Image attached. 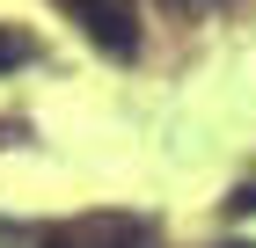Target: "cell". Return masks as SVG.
<instances>
[{
	"label": "cell",
	"mask_w": 256,
	"mask_h": 248,
	"mask_svg": "<svg viewBox=\"0 0 256 248\" xmlns=\"http://www.w3.org/2000/svg\"><path fill=\"white\" fill-rule=\"evenodd\" d=\"M66 15H74V29L96 51H110V58H132L139 51V15H132V0H59Z\"/></svg>",
	"instance_id": "6da1fadb"
},
{
	"label": "cell",
	"mask_w": 256,
	"mask_h": 248,
	"mask_svg": "<svg viewBox=\"0 0 256 248\" xmlns=\"http://www.w3.org/2000/svg\"><path fill=\"white\" fill-rule=\"evenodd\" d=\"M146 227L139 219H118V212H102V219H74V227H52L44 248H139Z\"/></svg>",
	"instance_id": "7a4b0ae2"
},
{
	"label": "cell",
	"mask_w": 256,
	"mask_h": 248,
	"mask_svg": "<svg viewBox=\"0 0 256 248\" xmlns=\"http://www.w3.org/2000/svg\"><path fill=\"white\" fill-rule=\"evenodd\" d=\"M22 58H30V37H22V29H0V73L22 66Z\"/></svg>",
	"instance_id": "3957f363"
},
{
	"label": "cell",
	"mask_w": 256,
	"mask_h": 248,
	"mask_svg": "<svg viewBox=\"0 0 256 248\" xmlns=\"http://www.w3.org/2000/svg\"><path fill=\"white\" fill-rule=\"evenodd\" d=\"M234 212H256V190H242V197H234Z\"/></svg>",
	"instance_id": "277c9868"
},
{
	"label": "cell",
	"mask_w": 256,
	"mask_h": 248,
	"mask_svg": "<svg viewBox=\"0 0 256 248\" xmlns=\"http://www.w3.org/2000/svg\"><path fill=\"white\" fill-rule=\"evenodd\" d=\"M227 248H256V241H227Z\"/></svg>",
	"instance_id": "5b68a950"
}]
</instances>
